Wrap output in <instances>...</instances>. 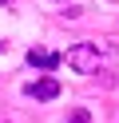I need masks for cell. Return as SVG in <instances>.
Wrapping results in <instances>:
<instances>
[{"label": "cell", "mask_w": 119, "mask_h": 123, "mask_svg": "<svg viewBox=\"0 0 119 123\" xmlns=\"http://www.w3.org/2000/svg\"><path fill=\"white\" fill-rule=\"evenodd\" d=\"M115 4H119V0H115Z\"/></svg>", "instance_id": "obj_7"}, {"label": "cell", "mask_w": 119, "mask_h": 123, "mask_svg": "<svg viewBox=\"0 0 119 123\" xmlns=\"http://www.w3.org/2000/svg\"><path fill=\"white\" fill-rule=\"evenodd\" d=\"M0 4H12V0H0Z\"/></svg>", "instance_id": "obj_5"}, {"label": "cell", "mask_w": 119, "mask_h": 123, "mask_svg": "<svg viewBox=\"0 0 119 123\" xmlns=\"http://www.w3.org/2000/svg\"><path fill=\"white\" fill-rule=\"evenodd\" d=\"M0 123H8V119H0Z\"/></svg>", "instance_id": "obj_6"}, {"label": "cell", "mask_w": 119, "mask_h": 123, "mask_svg": "<svg viewBox=\"0 0 119 123\" xmlns=\"http://www.w3.org/2000/svg\"><path fill=\"white\" fill-rule=\"evenodd\" d=\"M68 123H91V111H87V107H75V111L68 115Z\"/></svg>", "instance_id": "obj_4"}, {"label": "cell", "mask_w": 119, "mask_h": 123, "mask_svg": "<svg viewBox=\"0 0 119 123\" xmlns=\"http://www.w3.org/2000/svg\"><path fill=\"white\" fill-rule=\"evenodd\" d=\"M24 95H32V99H56V95H60V80L44 75V80L28 83V87H24Z\"/></svg>", "instance_id": "obj_3"}, {"label": "cell", "mask_w": 119, "mask_h": 123, "mask_svg": "<svg viewBox=\"0 0 119 123\" xmlns=\"http://www.w3.org/2000/svg\"><path fill=\"white\" fill-rule=\"evenodd\" d=\"M63 64L75 75H95L99 72V44H71L63 52Z\"/></svg>", "instance_id": "obj_1"}, {"label": "cell", "mask_w": 119, "mask_h": 123, "mask_svg": "<svg viewBox=\"0 0 119 123\" xmlns=\"http://www.w3.org/2000/svg\"><path fill=\"white\" fill-rule=\"evenodd\" d=\"M28 64L40 68V72H56V68L63 64V56H60V52H48V48H32L28 52Z\"/></svg>", "instance_id": "obj_2"}]
</instances>
